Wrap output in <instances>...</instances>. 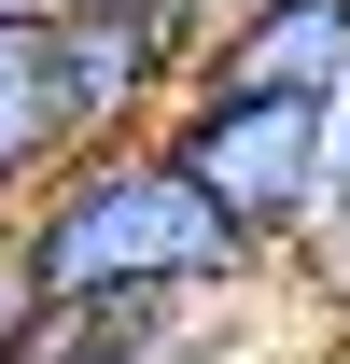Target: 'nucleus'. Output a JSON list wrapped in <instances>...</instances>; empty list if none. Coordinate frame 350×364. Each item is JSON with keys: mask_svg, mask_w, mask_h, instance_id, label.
Listing matches in <instances>:
<instances>
[{"mask_svg": "<svg viewBox=\"0 0 350 364\" xmlns=\"http://www.w3.org/2000/svg\"><path fill=\"white\" fill-rule=\"evenodd\" d=\"M280 364H350V336H295V350H280Z\"/></svg>", "mask_w": 350, "mask_h": 364, "instance_id": "0eeeda50", "label": "nucleus"}, {"mask_svg": "<svg viewBox=\"0 0 350 364\" xmlns=\"http://www.w3.org/2000/svg\"><path fill=\"white\" fill-rule=\"evenodd\" d=\"M211 70V14L196 0H127V14H56V112H70V154H112V140H154Z\"/></svg>", "mask_w": 350, "mask_h": 364, "instance_id": "7ed1b4c3", "label": "nucleus"}, {"mask_svg": "<svg viewBox=\"0 0 350 364\" xmlns=\"http://www.w3.org/2000/svg\"><path fill=\"white\" fill-rule=\"evenodd\" d=\"M196 85L224 98H295V112H336L350 98V0H266L238 28H211V70Z\"/></svg>", "mask_w": 350, "mask_h": 364, "instance_id": "20e7f679", "label": "nucleus"}, {"mask_svg": "<svg viewBox=\"0 0 350 364\" xmlns=\"http://www.w3.org/2000/svg\"><path fill=\"white\" fill-rule=\"evenodd\" d=\"M56 14H127V0H56Z\"/></svg>", "mask_w": 350, "mask_h": 364, "instance_id": "9b49d317", "label": "nucleus"}, {"mask_svg": "<svg viewBox=\"0 0 350 364\" xmlns=\"http://www.w3.org/2000/svg\"><path fill=\"white\" fill-rule=\"evenodd\" d=\"M14 267L43 280V309H112V294H266V252L224 225L211 196L169 168V140H112L14 210Z\"/></svg>", "mask_w": 350, "mask_h": 364, "instance_id": "f257e3e1", "label": "nucleus"}, {"mask_svg": "<svg viewBox=\"0 0 350 364\" xmlns=\"http://www.w3.org/2000/svg\"><path fill=\"white\" fill-rule=\"evenodd\" d=\"M196 14H211V28H238V14H266V0H196Z\"/></svg>", "mask_w": 350, "mask_h": 364, "instance_id": "9d476101", "label": "nucleus"}, {"mask_svg": "<svg viewBox=\"0 0 350 364\" xmlns=\"http://www.w3.org/2000/svg\"><path fill=\"white\" fill-rule=\"evenodd\" d=\"M169 168L211 196L224 225L253 238L266 267L280 252H308V238L336 225V112H295V98H224V85H196L169 112Z\"/></svg>", "mask_w": 350, "mask_h": 364, "instance_id": "f03ea898", "label": "nucleus"}, {"mask_svg": "<svg viewBox=\"0 0 350 364\" xmlns=\"http://www.w3.org/2000/svg\"><path fill=\"white\" fill-rule=\"evenodd\" d=\"M28 322H43V280L14 267V225H0V364L28 350Z\"/></svg>", "mask_w": 350, "mask_h": 364, "instance_id": "423d86ee", "label": "nucleus"}, {"mask_svg": "<svg viewBox=\"0 0 350 364\" xmlns=\"http://www.w3.org/2000/svg\"><path fill=\"white\" fill-rule=\"evenodd\" d=\"M336 225H350V98H336Z\"/></svg>", "mask_w": 350, "mask_h": 364, "instance_id": "6e6552de", "label": "nucleus"}, {"mask_svg": "<svg viewBox=\"0 0 350 364\" xmlns=\"http://www.w3.org/2000/svg\"><path fill=\"white\" fill-rule=\"evenodd\" d=\"M70 168V112H56V14L0 28V225Z\"/></svg>", "mask_w": 350, "mask_h": 364, "instance_id": "39448f33", "label": "nucleus"}, {"mask_svg": "<svg viewBox=\"0 0 350 364\" xmlns=\"http://www.w3.org/2000/svg\"><path fill=\"white\" fill-rule=\"evenodd\" d=\"M43 14H56V0H0V28H43Z\"/></svg>", "mask_w": 350, "mask_h": 364, "instance_id": "1a4fd4ad", "label": "nucleus"}]
</instances>
